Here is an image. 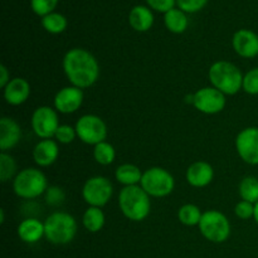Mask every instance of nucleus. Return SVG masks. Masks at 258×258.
<instances>
[{
    "label": "nucleus",
    "instance_id": "b1692460",
    "mask_svg": "<svg viewBox=\"0 0 258 258\" xmlns=\"http://www.w3.org/2000/svg\"><path fill=\"white\" fill-rule=\"evenodd\" d=\"M202 216V209L193 203H186L178 209V221L186 227L199 226Z\"/></svg>",
    "mask_w": 258,
    "mask_h": 258
},
{
    "label": "nucleus",
    "instance_id": "bb28decb",
    "mask_svg": "<svg viewBox=\"0 0 258 258\" xmlns=\"http://www.w3.org/2000/svg\"><path fill=\"white\" fill-rule=\"evenodd\" d=\"M92 155L96 163L102 166H108L115 161L116 150L112 144H110L108 141H102L93 146Z\"/></svg>",
    "mask_w": 258,
    "mask_h": 258
},
{
    "label": "nucleus",
    "instance_id": "4be33fe9",
    "mask_svg": "<svg viewBox=\"0 0 258 258\" xmlns=\"http://www.w3.org/2000/svg\"><path fill=\"white\" fill-rule=\"evenodd\" d=\"M164 24L166 29L173 34H181L188 29V15L179 8H174L164 14Z\"/></svg>",
    "mask_w": 258,
    "mask_h": 258
},
{
    "label": "nucleus",
    "instance_id": "f704fd0d",
    "mask_svg": "<svg viewBox=\"0 0 258 258\" xmlns=\"http://www.w3.org/2000/svg\"><path fill=\"white\" fill-rule=\"evenodd\" d=\"M145 2L151 10L163 14L174 9L176 5V0H145Z\"/></svg>",
    "mask_w": 258,
    "mask_h": 258
},
{
    "label": "nucleus",
    "instance_id": "c9c22d12",
    "mask_svg": "<svg viewBox=\"0 0 258 258\" xmlns=\"http://www.w3.org/2000/svg\"><path fill=\"white\" fill-rule=\"evenodd\" d=\"M10 80H12V78H10L9 70L7 68V66L2 64L0 66V87L4 90L5 86L10 82Z\"/></svg>",
    "mask_w": 258,
    "mask_h": 258
},
{
    "label": "nucleus",
    "instance_id": "6ab92c4d",
    "mask_svg": "<svg viewBox=\"0 0 258 258\" xmlns=\"http://www.w3.org/2000/svg\"><path fill=\"white\" fill-rule=\"evenodd\" d=\"M17 233L24 243H37L43 237H45L44 222H40L34 217H28L18 224Z\"/></svg>",
    "mask_w": 258,
    "mask_h": 258
},
{
    "label": "nucleus",
    "instance_id": "20e7f679",
    "mask_svg": "<svg viewBox=\"0 0 258 258\" xmlns=\"http://www.w3.org/2000/svg\"><path fill=\"white\" fill-rule=\"evenodd\" d=\"M45 239L57 246L68 244L75 239L78 223L72 214L67 212H53L44 221Z\"/></svg>",
    "mask_w": 258,
    "mask_h": 258
},
{
    "label": "nucleus",
    "instance_id": "9d476101",
    "mask_svg": "<svg viewBox=\"0 0 258 258\" xmlns=\"http://www.w3.org/2000/svg\"><path fill=\"white\" fill-rule=\"evenodd\" d=\"M32 130L40 140L54 138L57 128L59 127L58 112L54 107L50 106H39L35 108L30 118Z\"/></svg>",
    "mask_w": 258,
    "mask_h": 258
},
{
    "label": "nucleus",
    "instance_id": "f03ea898",
    "mask_svg": "<svg viewBox=\"0 0 258 258\" xmlns=\"http://www.w3.org/2000/svg\"><path fill=\"white\" fill-rule=\"evenodd\" d=\"M118 208L131 222H143L151 212V197L141 185L123 186L118 193Z\"/></svg>",
    "mask_w": 258,
    "mask_h": 258
},
{
    "label": "nucleus",
    "instance_id": "dca6fc26",
    "mask_svg": "<svg viewBox=\"0 0 258 258\" xmlns=\"http://www.w3.org/2000/svg\"><path fill=\"white\" fill-rule=\"evenodd\" d=\"M32 88L29 82L23 77H15L3 90L4 100L10 106H20L25 103L29 98Z\"/></svg>",
    "mask_w": 258,
    "mask_h": 258
},
{
    "label": "nucleus",
    "instance_id": "ddd939ff",
    "mask_svg": "<svg viewBox=\"0 0 258 258\" xmlns=\"http://www.w3.org/2000/svg\"><path fill=\"white\" fill-rule=\"evenodd\" d=\"M83 100H85L83 90L70 85L60 88L55 93L54 100H53V107L58 113L71 115L80 110L81 106L83 105Z\"/></svg>",
    "mask_w": 258,
    "mask_h": 258
},
{
    "label": "nucleus",
    "instance_id": "e433bc0d",
    "mask_svg": "<svg viewBox=\"0 0 258 258\" xmlns=\"http://www.w3.org/2000/svg\"><path fill=\"white\" fill-rule=\"evenodd\" d=\"M253 219L254 222L258 224V202L256 204H254V216H253Z\"/></svg>",
    "mask_w": 258,
    "mask_h": 258
},
{
    "label": "nucleus",
    "instance_id": "aec40b11",
    "mask_svg": "<svg viewBox=\"0 0 258 258\" xmlns=\"http://www.w3.org/2000/svg\"><path fill=\"white\" fill-rule=\"evenodd\" d=\"M155 17L148 5H135L128 13V24L134 30L145 33L153 28Z\"/></svg>",
    "mask_w": 258,
    "mask_h": 258
},
{
    "label": "nucleus",
    "instance_id": "39448f33",
    "mask_svg": "<svg viewBox=\"0 0 258 258\" xmlns=\"http://www.w3.org/2000/svg\"><path fill=\"white\" fill-rule=\"evenodd\" d=\"M48 179L38 168H25L17 174L13 180L15 196L25 201H33L44 196L48 189Z\"/></svg>",
    "mask_w": 258,
    "mask_h": 258
},
{
    "label": "nucleus",
    "instance_id": "f257e3e1",
    "mask_svg": "<svg viewBox=\"0 0 258 258\" xmlns=\"http://www.w3.org/2000/svg\"><path fill=\"white\" fill-rule=\"evenodd\" d=\"M62 68L68 82L81 90L92 87L100 78V63L85 48L67 50L62 59Z\"/></svg>",
    "mask_w": 258,
    "mask_h": 258
},
{
    "label": "nucleus",
    "instance_id": "473e14b6",
    "mask_svg": "<svg viewBox=\"0 0 258 258\" xmlns=\"http://www.w3.org/2000/svg\"><path fill=\"white\" fill-rule=\"evenodd\" d=\"M209 0H176V7L186 14H194L206 8Z\"/></svg>",
    "mask_w": 258,
    "mask_h": 258
},
{
    "label": "nucleus",
    "instance_id": "423d86ee",
    "mask_svg": "<svg viewBox=\"0 0 258 258\" xmlns=\"http://www.w3.org/2000/svg\"><path fill=\"white\" fill-rule=\"evenodd\" d=\"M199 232L202 236L213 243H223L229 238L232 226L227 216L217 209H209L203 212L199 222Z\"/></svg>",
    "mask_w": 258,
    "mask_h": 258
},
{
    "label": "nucleus",
    "instance_id": "a211bd4d",
    "mask_svg": "<svg viewBox=\"0 0 258 258\" xmlns=\"http://www.w3.org/2000/svg\"><path fill=\"white\" fill-rule=\"evenodd\" d=\"M22 139V127L12 117H2L0 120V149L2 153H7L15 148Z\"/></svg>",
    "mask_w": 258,
    "mask_h": 258
},
{
    "label": "nucleus",
    "instance_id": "1a4fd4ad",
    "mask_svg": "<svg viewBox=\"0 0 258 258\" xmlns=\"http://www.w3.org/2000/svg\"><path fill=\"white\" fill-rule=\"evenodd\" d=\"M113 196V185L106 176H91L82 186V198L88 207L103 208Z\"/></svg>",
    "mask_w": 258,
    "mask_h": 258
},
{
    "label": "nucleus",
    "instance_id": "412c9836",
    "mask_svg": "<svg viewBox=\"0 0 258 258\" xmlns=\"http://www.w3.org/2000/svg\"><path fill=\"white\" fill-rule=\"evenodd\" d=\"M144 171L138 165L131 163L121 164L115 170V179L122 186L140 185Z\"/></svg>",
    "mask_w": 258,
    "mask_h": 258
},
{
    "label": "nucleus",
    "instance_id": "4c0bfd02",
    "mask_svg": "<svg viewBox=\"0 0 258 258\" xmlns=\"http://www.w3.org/2000/svg\"><path fill=\"white\" fill-rule=\"evenodd\" d=\"M5 222V211L4 209H0V223H4Z\"/></svg>",
    "mask_w": 258,
    "mask_h": 258
},
{
    "label": "nucleus",
    "instance_id": "7ed1b4c3",
    "mask_svg": "<svg viewBox=\"0 0 258 258\" xmlns=\"http://www.w3.org/2000/svg\"><path fill=\"white\" fill-rule=\"evenodd\" d=\"M243 76L239 67L228 60H217L208 71L211 86L226 96H234L242 90Z\"/></svg>",
    "mask_w": 258,
    "mask_h": 258
},
{
    "label": "nucleus",
    "instance_id": "cd10ccee",
    "mask_svg": "<svg viewBox=\"0 0 258 258\" xmlns=\"http://www.w3.org/2000/svg\"><path fill=\"white\" fill-rule=\"evenodd\" d=\"M18 173L19 171L15 159L8 153L0 154V181L7 183L9 180H14Z\"/></svg>",
    "mask_w": 258,
    "mask_h": 258
},
{
    "label": "nucleus",
    "instance_id": "72a5a7b5",
    "mask_svg": "<svg viewBox=\"0 0 258 258\" xmlns=\"http://www.w3.org/2000/svg\"><path fill=\"white\" fill-rule=\"evenodd\" d=\"M234 214L242 221H248L254 216V204L247 201H239L234 207Z\"/></svg>",
    "mask_w": 258,
    "mask_h": 258
},
{
    "label": "nucleus",
    "instance_id": "2f4dec72",
    "mask_svg": "<svg viewBox=\"0 0 258 258\" xmlns=\"http://www.w3.org/2000/svg\"><path fill=\"white\" fill-rule=\"evenodd\" d=\"M242 90L251 96H258V67L252 68L243 76Z\"/></svg>",
    "mask_w": 258,
    "mask_h": 258
},
{
    "label": "nucleus",
    "instance_id": "7c9ffc66",
    "mask_svg": "<svg viewBox=\"0 0 258 258\" xmlns=\"http://www.w3.org/2000/svg\"><path fill=\"white\" fill-rule=\"evenodd\" d=\"M44 201L50 207L62 206L66 201L64 190L58 185L48 186L47 191L44 193Z\"/></svg>",
    "mask_w": 258,
    "mask_h": 258
},
{
    "label": "nucleus",
    "instance_id": "0eeeda50",
    "mask_svg": "<svg viewBox=\"0 0 258 258\" xmlns=\"http://www.w3.org/2000/svg\"><path fill=\"white\" fill-rule=\"evenodd\" d=\"M140 185L151 198H165L174 191L175 179L166 169L151 166L144 171Z\"/></svg>",
    "mask_w": 258,
    "mask_h": 258
},
{
    "label": "nucleus",
    "instance_id": "393cba45",
    "mask_svg": "<svg viewBox=\"0 0 258 258\" xmlns=\"http://www.w3.org/2000/svg\"><path fill=\"white\" fill-rule=\"evenodd\" d=\"M42 27L45 32L50 33V34H60L64 32L68 27L67 18L63 14L57 12H53L50 14L45 15L40 19Z\"/></svg>",
    "mask_w": 258,
    "mask_h": 258
},
{
    "label": "nucleus",
    "instance_id": "5701e85b",
    "mask_svg": "<svg viewBox=\"0 0 258 258\" xmlns=\"http://www.w3.org/2000/svg\"><path fill=\"white\" fill-rule=\"evenodd\" d=\"M105 223L106 216L103 213L102 208L88 207L82 216V226L90 233H97V232L102 231Z\"/></svg>",
    "mask_w": 258,
    "mask_h": 258
},
{
    "label": "nucleus",
    "instance_id": "c85d7f7f",
    "mask_svg": "<svg viewBox=\"0 0 258 258\" xmlns=\"http://www.w3.org/2000/svg\"><path fill=\"white\" fill-rule=\"evenodd\" d=\"M77 138V133H76L75 126L67 125V123H60L59 127L57 128L54 134V140L58 144H62V145H68V144H72L73 141Z\"/></svg>",
    "mask_w": 258,
    "mask_h": 258
},
{
    "label": "nucleus",
    "instance_id": "c756f323",
    "mask_svg": "<svg viewBox=\"0 0 258 258\" xmlns=\"http://www.w3.org/2000/svg\"><path fill=\"white\" fill-rule=\"evenodd\" d=\"M58 0H30V8L38 17L43 18L54 12Z\"/></svg>",
    "mask_w": 258,
    "mask_h": 258
},
{
    "label": "nucleus",
    "instance_id": "f3484780",
    "mask_svg": "<svg viewBox=\"0 0 258 258\" xmlns=\"http://www.w3.org/2000/svg\"><path fill=\"white\" fill-rule=\"evenodd\" d=\"M32 155L39 168H48L53 165L59 156V144L54 139L39 140L35 144Z\"/></svg>",
    "mask_w": 258,
    "mask_h": 258
},
{
    "label": "nucleus",
    "instance_id": "6e6552de",
    "mask_svg": "<svg viewBox=\"0 0 258 258\" xmlns=\"http://www.w3.org/2000/svg\"><path fill=\"white\" fill-rule=\"evenodd\" d=\"M75 127L77 138L86 145L95 146L107 139V125L95 113H86L81 116Z\"/></svg>",
    "mask_w": 258,
    "mask_h": 258
},
{
    "label": "nucleus",
    "instance_id": "9b49d317",
    "mask_svg": "<svg viewBox=\"0 0 258 258\" xmlns=\"http://www.w3.org/2000/svg\"><path fill=\"white\" fill-rule=\"evenodd\" d=\"M227 96L213 86L199 88L193 93V106L204 115H217L227 105Z\"/></svg>",
    "mask_w": 258,
    "mask_h": 258
},
{
    "label": "nucleus",
    "instance_id": "4468645a",
    "mask_svg": "<svg viewBox=\"0 0 258 258\" xmlns=\"http://www.w3.org/2000/svg\"><path fill=\"white\" fill-rule=\"evenodd\" d=\"M232 47L242 58L252 59L258 55V34L251 29H239L232 37Z\"/></svg>",
    "mask_w": 258,
    "mask_h": 258
},
{
    "label": "nucleus",
    "instance_id": "a878e982",
    "mask_svg": "<svg viewBox=\"0 0 258 258\" xmlns=\"http://www.w3.org/2000/svg\"><path fill=\"white\" fill-rule=\"evenodd\" d=\"M238 194L242 201L256 204L258 202V178L257 176H244L238 185Z\"/></svg>",
    "mask_w": 258,
    "mask_h": 258
},
{
    "label": "nucleus",
    "instance_id": "f8f14e48",
    "mask_svg": "<svg viewBox=\"0 0 258 258\" xmlns=\"http://www.w3.org/2000/svg\"><path fill=\"white\" fill-rule=\"evenodd\" d=\"M236 151L242 161L252 166L258 165V127H244L236 136Z\"/></svg>",
    "mask_w": 258,
    "mask_h": 258
},
{
    "label": "nucleus",
    "instance_id": "2eb2a0df",
    "mask_svg": "<svg viewBox=\"0 0 258 258\" xmlns=\"http://www.w3.org/2000/svg\"><path fill=\"white\" fill-rule=\"evenodd\" d=\"M185 179L186 183L193 188H206L214 179L213 166L203 160L194 161L186 169Z\"/></svg>",
    "mask_w": 258,
    "mask_h": 258
}]
</instances>
